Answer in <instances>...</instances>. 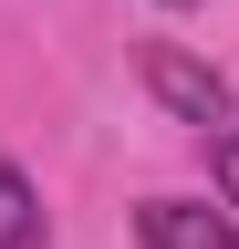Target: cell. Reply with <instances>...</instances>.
<instances>
[{
  "mask_svg": "<svg viewBox=\"0 0 239 249\" xmlns=\"http://www.w3.org/2000/svg\"><path fill=\"white\" fill-rule=\"evenodd\" d=\"M135 73H146V93H156L177 124H198V135H219V124H229V83L208 73L198 52H177V42H146V52H135Z\"/></svg>",
  "mask_w": 239,
  "mask_h": 249,
  "instance_id": "obj_1",
  "label": "cell"
},
{
  "mask_svg": "<svg viewBox=\"0 0 239 249\" xmlns=\"http://www.w3.org/2000/svg\"><path fill=\"white\" fill-rule=\"evenodd\" d=\"M135 229H146V249H239V218L198 208V197H146Z\"/></svg>",
  "mask_w": 239,
  "mask_h": 249,
  "instance_id": "obj_2",
  "label": "cell"
},
{
  "mask_svg": "<svg viewBox=\"0 0 239 249\" xmlns=\"http://www.w3.org/2000/svg\"><path fill=\"white\" fill-rule=\"evenodd\" d=\"M0 249H42V187L0 156Z\"/></svg>",
  "mask_w": 239,
  "mask_h": 249,
  "instance_id": "obj_3",
  "label": "cell"
},
{
  "mask_svg": "<svg viewBox=\"0 0 239 249\" xmlns=\"http://www.w3.org/2000/svg\"><path fill=\"white\" fill-rule=\"evenodd\" d=\"M208 166H219V197L239 208V124H219V135H208Z\"/></svg>",
  "mask_w": 239,
  "mask_h": 249,
  "instance_id": "obj_4",
  "label": "cell"
}]
</instances>
